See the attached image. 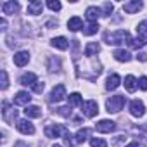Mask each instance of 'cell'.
Masks as SVG:
<instances>
[{"mask_svg":"<svg viewBox=\"0 0 147 147\" xmlns=\"http://www.w3.org/2000/svg\"><path fill=\"white\" fill-rule=\"evenodd\" d=\"M43 12V4L40 0H33V2L28 4V14H33V16H38Z\"/></svg>","mask_w":147,"mask_h":147,"instance_id":"5bb4252c","label":"cell"},{"mask_svg":"<svg viewBox=\"0 0 147 147\" xmlns=\"http://www.w3.org/2000/svg\"><path fill=\"white\" fill-rule=\"evenodd\" d=\"M88 135H90V130L88 128H80L78 133H76V137H75V142L76 144H83L88 138Z\"/></svg>","mask_w":147,"mask_h":147,"instance_id":"cb8c5ba5","label":"cell"},{"mask_svg":"<svg viewBox=\"0 0 147 147\" xmlns=\"http://www.w3.org/2000/svg\"><path fill=\"white\" fill-rule=\"evenodd\" d=\"M130 113H131L135 118L144 116V113H145L144 102H142V100H131V104H130Z\"/></svg>","mask_w":147,"mask_h":147,"instance_id":"9c48e42d","label":"cell"},{"mask_svg":"<svg viewBox=\"0 0 147 147\" xmlns=\"http://www.w3.org/2000/svg\"><path fill=\"white\" fill-rule=\"evenodd\" d=\"M100 16H102V11H100L99 7H94V5H92V7L87 9V18H88L90 23H97V19H99Z\"/></svg>","mask_w":147,"mask_h":147,"instance_id":"e0dca14e","label":"cell"},{"mask_svg":"<svg viewBox=\"0 0 147 147\" xmlns=\"http://www.w3.org/2000/svg\"><path fill=\"white\" fill-rule=\"evenodd\" d=\"M67 40L64 38V36H57V38H54L52 40V47H55V49H59V50H66L67 49Z\"/></svg>","mask_w":147,"mask_h":147,"instance_id":"7402d4cb","label":"cell"},{"mask_svg":"<svg viewBox=\"0 0 147 147\" xmlns=\"http://www.w3.org/2000/svg\"><path fill=\"white\" fill-rule=\"evenodd\" d=\"M82 28H83V23H82V19H80L78 16L71 18V19L67 21V30H71V31H78V30H82Z\"/></svg>","mask_w":147,"mask_h":147,"instance_id":"ffe728a7","label":"cell"},{"mask_svg":"<svg viewBox=\"0 0 147 147\" xmlns=\"http://www.w3.org/2000/svg\"><path fill=\"white\" fill-rule=\"evenodd\" d=\"M49 71L50 73H54V71H59L61 69V61L59 59H55V57H49Z\"/></svg>","mask_w":147,"mask_h":147,"instance_id":"484cf974","label":"cell"},{"mask_svg":"<svg viewBox=\"0 0 147 147\" xmlns=\"http://www.w3.org/2000/svg\"><path fill=\"white\" fill-rule=\"evenodd\" d=\"M24 114H26V118H40L42 116V109L38 106H26L24 107Z\"/></svg>","mask_w":147,"mask_h":147,"instance_id":"d6986e66","label":"cell"},{"mask_svg":"<svg viewBox=\"0 0 147 147\" xmlns=\"http://www.w3.org/2000/svg\"><path fill=\"white\" fill-rule=\"evenodd\" d=\"M119 83H121L119 75L113 73V75H109V76H107V80H106V88H107V90H116V88L119 87Z\"/></svg>","mask_w":147,"mask_h":147,"instance_id":"8fae6325","label":"cell"},{"mask_svg":"<svg viewBox=\"0 0 147 147\" xmlns=\"http://www.w3.org/2000/svg\"><path fill=\"white\" fill-rule=\"evenodd\" d=\"M0 26H2L0 30H7V21L5 19H0Z\"/></svg>","mask_w":147,"mask_h":147,"instance_id":"f35d334b","label":"cell"},{"mask_svg":"<svg viewBox=\"0 0 147 147\" xmlns=\"http://www.w3.org/2000/svg\"><path fill=\"white\" fill-rule=\"evenodd\" d=\"M57 114H61V116H64V118H71V106L59 107V109H57Z\"/></svg>","mask_w":147,"mask_h":147,"instance_id":"1f68e13d","label":"cell"},{"mask_svg":"<svg viewBox=\"0 0 147 147\" xmlns=\"http://www.w3.org/2000/svg\"><path fill=\"white\" fill-rule=\"evenodd\" d=\"M126 147H138V144H137V142H131V144H130V145H126Z\"/></svg>","mask_w":147,"mask_h":147,"instance_id":"ab89813d","label":"cell"},{"mask_svg":"<svg viewBox=\"0 0 147 147\" xmlns=\"http://www.w3.org/2000/svg\"><path fill=\"white\" fill-rule=\"evenodd\" d=\"M99 50H100V45H99L97 42H92V43H88V45L85 47V55H87V57H92V55H95Z\"/></svg>","mask_w":147,"mask_h":147,"instance_id":"603a6c76","label":"cell"},{"mask_svg":"<svg viewBox=\"0 0 147 147\" xmlns=\"http://www.w3.org/2000/svg\"><path fill=\"white\" fill-rule=\"evenodd\" d=\"M128 45H130L131 49H142V47L145 45V38H142V36H137V38H130Z\"/></svg>","mask_w":147,"mask_h":147,"instance_id":"d4e9b609","label":"cell"},{"mask_svg":"<svg viewBox=\"0 0 147 147\" xmlns=\"http://www.w3.org/2000/svg\"><path fill=\"white\" fill-rule=\"evenodd\" d=\"M137 33H138L142 38L147 40V19L142 21V23H138V26H137Z\"/></svg>","mask_w":147,"mask_h":147,"instance_id":"f1b7e54d","label":"cell"},{"mask_svg":"<svg viewBox=\"0 0 147 147\" xmlns=\"http://www.w3.org/2000/svg\"><path fill=\"white\" fill-rule=\"evenodd\" d=\"M2 11H4V14L11 16V14H14V12L19 11V4H18V2H5V4L2 5Z\"/></svg>","mask_w":147,"mask_h":147,"instance_id":"44dd1931","label":"cell"},{"mask_svg":"<svg viewBox=\"0 0 147 147\" xmlns=\"http://www.w3.org/2000/svg\"><path fill=\"white\" fill-rule=\"evenodd\" d=\"M64 97H66V87H64L62 83L55 85L54 90L50 92V102H59V100H62Z\"/></svg>","mask_w":147,"mask_h":147,"instance_id":"52a82bcc","label":"cell"},{"mask_svg":"<svg viewBox=\"0 0 147 147\" xmlns=\"http://www.w3.org/2000/svg\"><path fill=\"white\" fill-rule=\"evenodd\" d=\"M31 100V95L28 92H18L16 97H14V104L16 106H28Z\"/></svg>","mask_w":147,"mask_h":147,"instance_id":"4fadbf2b","label":"cell"},{"mask_svg":"<svg viewBox=\"0 0 147 147\" xmlns=\"http://www.w3.org/2000/svg\"><path fill=\"white\" fill-rule=\"evenodd\" d=\"M90 145H92V147H107V142H106L104 138L94 137V138H90Z\"/></svg>","mask_w":147,"mask_h":147,"instance_id":"f546056e","label":"cell"},{"mask_svg":"<svg viewBox=\"0 0 147 147\" xmlns=\"http://www.w3.org/2000/svg\"><path fill=\"white\" fill-rule=\"evenodd\" d=\"M2 118L5 123H14V119L18 118V111L14 107H11L9 102H4L2 104Z\"/></svg>","mask_w":147,"mask_h":147,"instance_id":"3957f363","label":"cell"},{"mask_svg":"<svg viewBox=\"0 0 147 147\" xmlns=\"http://www.w3.org/2000/svg\"><path fill=\"white\" fill-rule=\"evenodd\" d=\"M38 80H36V75H35V73H24V75L21 76V80H19V83L21 85H24V87H33L35 83H36Z\"/></svg>","mask_w":147,"mask_h":147,"instance_id":"2e32d148","label":"cell"},{"mask_svg":"<svg viewBox=\"0 0 147 147\" xmlns=\"http://www.w3.org/2000/svg\"><path fill=\"white\" fill-rule=\"evenodd\" d=\"M113 55H114V59L119 61V62H130V61H131V54H130L128 50H123V49H116Z\"/></svg>","mask_w":147,"mask_h":147,"instance_id":"9a60e30c","label":"cell"},{"mask_svg":"<svg viewBox=\"0 0 147 147\" xmlns=\"http://www.w3.org/2000/svg\"><path fill=\"white\" fill-rule=\"evenodd\" d=\"M16 128H18L21 133H24V135H33V133H35V126H33V123L28 121V119H19V121L16 123Z\"/></svg>","mask_w":147,"mask_h":147,"instance_id":"ba28073f","label":"cell"},{"mask_svg":"<svg viewBox=\"0 0 147 147\" xmlns=\"http://www.w3.org/2000/svg\"><path fill=\"white\" fill-rule=\"evenodd\" d=\"M137 59H138V61H142V62H145V61H147V55H145V54H142V52H140V54H138V55H137Z\"/></svg>","mask_w":147,"mask_h":147,"instance_id":"74e56055","label":"cell"},{"mask_svg":"<svg viewBox=\"0 0 147 147\" xmlns=\"http://www.w3.org/2000/svg\"><path fill=\"white\" fill-rule=\"evenodd\" d=\"M95 130L100 131V133H111L116 130V123L111 121V119H100L97 125H95Z\"/></svg>","mask_w":147,"mask_h":147,"instance_id":"8992f818","label":"cell"},{"mask_svg":"<svg viewBox=\"0 0 147 147\" xmlns=\"http://www.w3.org/2000/svg\"><path fill=\"white\" fill-rule=\"evenodd\" d=\"M43 88H45L43 82H36V83L33 85V92H35V94H42V92H43Z\"/></svg>","mask_w":147,"mask_h":147,"instance_id":"d590c367","label":"cell"},{"mask_svg":"<svg viewBox=\"0 0 147 147\" xmlns=\"http://www.w3.org/2000/svg\"><path fill=\"white\" fill-rule=\"evenodd\" d=\"M104 40L109 45H121L125 42H130V33L126 30H118V31H113V33H106Z\"/></svg>","mask_w":147,"mask_h":147,"instance_id":"6da1fadb","label":"cell"},{"mask_svg":"<svg viewBox=\"0 0 147 147\" xmlns=\"http://www.w3.org/2000/svg\"><path fill=\"white\" fill-rule=\"evenodd\" d=\"M142 7H144L142 2H138V0H133V2H126V4L123 5V11H125L126 14H135V12H138Z\"/></svg>","mask_w":147,"mask_h":147,"instance_id":"30bf717a","label":"cell"},{"mask_svg":"<svg viewBox=\"0 0 147 147\" xmlns=\"http://www.w3.org/2000/svg\"><path fill=\"white\" fill-rule=\"evenodd\" d=\"M52 147H61V145H59V144H54V145H52Z\"/></svg>","mask_w":147,"mask_h":147,"instance_id":"60d3db41","label":"cell"},{"mask_svg":"<svg viewBox=\"0 0 147 147\" xmlns=\"http://www.w3.org/2000/svg\"><path fill=\"white\" fill-rule=\"evenodd\" d=\"M125 88H126L128 92H135V90L138 88V80H137L135 76L128 75V76L125 78Z\"/></svg>","mask_w":147,"mask_h":147,"instance_id":"ac0fdd59","label":"cell"},{"mask_svg":"<svg viewBox=\"0 0 147 147\" xmlns=\"http://www.w3.org/2000/svg\"><path fill=\"white\" fill-rule=\"evenodd\" d=\"M138 87H140L142 90H147V76H142V78L138 80Z\"/></svg>","mask_w":147,"mask_h":147,"instance_id":"8d00e7d4","label":"cell"},{"mask_svg":"<svg viewBox=\"0 0 147 147\" xmlns=\"http://www.w3.org/2000/svg\"><path fill=\"white\" fill-rule=\"evenodd\" d=\"M28 61H30V54H28L26 50H21V52L14 54V64H16V66L23 67V66L28 64Z\"/></svg>","mask_w":147,"mask_h":147,"instance_id":"7c38bea8","label":"cell"},{"mask_svg":"<svg viewBox=\"0 0 147 147\" xmlns=\"http://www.w3.org/2000/svg\"><path fill=\"white\" fill-rule=\"evenodd\" d=\"M97 31H99V24H97V23H90L88 26H85V28H83V35H87V36L95 35Z\"/></svg>","mask_w":147,"mask_h":147,"instance_id":"83f0119b","label":"cell"},{"mask_svg":"<svg viewBox=\"0 0 147 147\" xmlns=\"http://www.w3.org/2000/svg\"><path fill=\"white\" fill-rule=\"evenodd\" d=\"M47 5H49V9H50V11H54V12L61 11V2H57V0H49Z\"/></svg>","mask_w":147,"mask_h":147,"instance_id":"d6a6232c","label":"cell"},{"mask_svg":"<svg viewBox=\"0 0 147 147\" xmlns=\"http://www.w3.org/2000/svg\"><path fill=\"white\" fill-rule=\"evenodd\" d=\"M113 11H114V5H113L111 2H106V4H104V7H102V16H106V18H107V16H111V14H113Z\"/></svg>","mask_w":147,"mask_h":147,"instance_id":"4dcf8cb0","label":"cell"},{"mask_svg":"<svg viewBox=\"0 0 147 147\" xmlns=\"http://www.w3.org/2000/svg\"><path fill=\"white\" fill-rule=\"evenodd\" d=\"M2 90H7V87H9V78H7V71L5 69H2Z\"/></svg>","mask_w":147,"mask_h":147,"instance_id":"e575fe53","label":"cell"},{"mask_svg":"<svg viewBox=\"0 0 147 147\" xmlns=\"http://www.w3.org/2000/svg\"><path fill=\"white\" fill-rule=\"evenodd\" d=\"M64 144H66L67 147H73V145H76V142L73 140V135H71L69 131H66V133H64Z\"/></svg>","mask_w":147,"mask_h":147,"instance_id":"836d02e7","label":"cell"},{"mask_svg":"<svg viewBox=\"0 0 147 147\" xmlns=\"http://www.w3.org/2000/svg\"><path fill=\"white\" fill-rule=\"evenodd\" d=\"M82 113H83L87 118H94V116H97V113H99V106H97V102H95V100H87V102H83V106H82Z\"/></svg>","mask_w":147,"mask_h":147,"instance_id":"5b68a950","label":"cell"},{"mask_svg":"<svg viewBox=\"0 0 147 147\" xmlns=\"http://www.w3.org/2000/svg\"><path fill=\"white\" fill-rule=\"evenodd\" d=\"M123 106H125V97L123 95H114V97L107 99V102H106L107 113H119L123 109Z\"/></svg>","mask_w":147,"mask_h":147,"instance_id":"7a4b0ae2","label":"cell"},{"mask_svg":"<svg viewBox=\"0 0 147 147\" xmlns=\"http://www.w3.org/2000/svg\"><path fill=\"white\" fill-rule=\"evenodd\" d=\"M67 99H69V106H83V102H82V95H80L78 92L71 94Z\"/></svg>","mask_w":147,"mask_h":147,"instance_id":"4316f807","label":"cell"},{"mask_svg":"<svg viewBox=\"0 0 147 147\" xmlns=\"http://www.w3.org/2000/svg\"><path fill=\"white\" fill-rule=\"evenodd\" d=\"M66 131L67 130L64 125H47V128H45V135L49 138H57L59 135H64Z\"/></svg>","mask_w":147,"mask_h":147,"instance_id":"277c9868","label":"cell"}]
</instances>
